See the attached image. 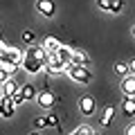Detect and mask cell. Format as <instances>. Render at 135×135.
Returning a JSON list of instances; mask_svg holds the SVG:
<instances>
[{
  "label": "cell",
  "instance_id": "7402d4cb",
  "mask_svg": "<svg viewBox=\"0 0 135 135\" xmlns=\"http://www.w3.org/2000/svg\"><path fill=\"white\" fill-rule=\"evenodd\" d=\"M47 124L52 126V128H56V131H61V126H59V117L54 115V113H50V115H47Z\"/></svg>",
  "mask_w": 135,
  "mask_h": 135
},
{
  "label": "cell",
  "instance_id": "484cf974",
  "mask_svg": "<svg viewBox=\"0 0 135 135\" xmlns=\"http://www.w3.org/2000/svg\"><path fill=\"white\" fill-rule=\"evenodd\" d=\"M128 65H131V72L135 74V59H131V61H128Z\"/></svg>",
  "mask_w": 135,
  "mask_h": 135
},
{
  "label": "cell",
  "instance_id": "603a6c76",
  "mask_svg": "<svg viewBox=\"0 0 135 135\" xmlns=\"http://www.w3.org/2000/svg\"><path fill=\"white\" fill-rule=\"evenodd\" d=\"M110 2H113V0H97V7L104 9V11H110Z\"/></svg>",
  "mask_w": 135,
  "mask_h": 135
},
{
  "label": "cell",
  "instance_id": "52a82bcc",
  "mask_svg": "<svg viewBox=\"0 0 135 135\" xmlns=\"http://www.w3.org/2000/svg\"><path fill=\"white\" fill-rule=\"evenodd\" d=\"M36 11L47 18H52L54 11H56V5H54V0H36Z\"/></svg>",
  "mask_w": 135,
  "mask_h": 135
},
{
  "label": "cell",
  "instance_id": "d6986e66",
  "mask_svg": "<svg viewBox=\"0 0 135 135\" xmlns=\"http://www.w3.org/2000/svg\"><path fill=\"white\" fill-rule=\"evenodd\" d=\"M20 38H23V41H25V43H27V45H34V41H36V34H34L32 29H25V32H23V36H20Z\"/></svg>",
  "mask_w": 135,
  "mask_h": 135
},
{
  "label": "cell",
  "instance_id": "d4e9b609",
  "mask_svg": "<svg viewBox=\"0 0 135 135\" xmlns=\"http://www.w3.org/2000/svg\"><path fill=\"white\" fill-rule=\"evenodd\" d=\"M124 135H135V122H133V124H128V126H126Z\"/></svg>",
  "mask_w": 135,
  "mask_h": 135
},
{
  "label": "cell",
  "instance_id": "6da1fadb",
  "mask_svg": "<svg viewBox=\"0 0 135 135\" xmlns=\"http://www.w3.org/2000/svg\"><path fill=\"white\" fill-rule=\"evenodd\" d=\"M50 59H52V54H47V50H45L43 45H41V47L38 45H29L20 68H23L27 74H36V72H41L43 68H47Z\"/></svg>",
  "mask_w": 135,
  "mask_h": 135
},
{
  "label": "cell",
  "instance_id": "e0dca14e",
  "mask_svg": "<svg viewBox=\"0 0 135 135\" xmlns=\"http://www.w3.org/2000/svg\"><path fill=\"white\" fill-rule=\"evenodd\" d=\"M115 74L122 77V79L128 77V74H131V65H128V63H115Z\"/></svg>",
  "mask_w": 135,
  "mask_h": 135
},
{
  "label": "cell",
  "instance_id": "30bf717a",
  "mask_svg": "<svg viewBox=\"0 0 135 135\" xmlns=\"http://www.w3.org/2000/svg\"><path fill=\"white\" fill-rule=\"evenodd\" d=\"M20 88H23V86H18L16 79H9V81L2 83V97H14L16 92H20Z\"/></svg>",
  "mask_w": 135,
  "mask_h": 135
},
{
  "label": "cell",
  "instance_id": "ffe728a7",
  "mask_svg": "<svg viewBox=\"0 0 135 135\" xmlns=\"http://www.w3.org/2000/svg\"><path fill=\"white\" fill-rule=\"evenodd\" d=\"M34 126H36V131L50 128V124H47V117H36V119H34Z\"/></svg>",
  "mask_w": 135,
  "mask_h": 135
},
{
  "label": "cell",
  "instance_id": "3957f363",
  "mask_svg": "<svg viewBox=\"0 0 135 135\" xmlns=\"http://www.w3.org/2000/svg\"><path fill=\"white\" fill-rule=\"evenodd\" d=\"M68 74L77 83H90V79H92V72L88 70V65H77V63H72L68 68Z\"/></svg>",
  "mask_w": 135,
  "mask_h": 135
},
{
  "label": "cell",
  "instance_id": "cb8c5ba5",
  "mask_svg": "<svg viewBox=\"0 0 135 135\" xmlns=\"http://www.w3.org/2000/svg\"><path fill=\"white\" fill-rule=\"evenodd\" d=\"M11 99H14V104H16V106H20V104H23V101H25V97L20 95V92H16V95L11 97Z\"/></svg>",
  "mask_w": 135,
  "mask_h": 135
},
{
  "label": "cell",
  "instance_id": "8fae6325",
  "mask_svg": "<svg viewBox=\"0 0 135 135\" xmlns=\"http://www.w3.org/2000/svg\"><path fill=\"white\" fill-rule=\"evenodd\" d=\"M113 122H115V106H106L104 108V115H101V119H99V124L104 126V128H108Z\"/></svg>",
  "mask_w": 135,
  "mask_h": 135
},
{
  "label": "cell",
  "instance_id": "7c38bea8",
  "mask_svg": "<svg viewBox=\"0 0 135 135\" xmlns=\"http://www.w3.org/2000/svg\"><path fill=\"white\" fill-rule=\"evenodd\" d=\"M72 63H77V65H90V54L86 50H74L72 52Z\"/></svg>",
  "mask_w": 135,
  "mask_h": 135
},
{
  "label": "cell",
  "instance_id": "44dd1931",
  "mask_svg": "<svg viewBox=\"0 0 135 135\" xmlns=\"http://www.w3.org/2000/svg\"><path fill=\"white\" fill-rule=\"evenodd\" d=\"M122 9H124V0H113L110 2V11L113 14H122Z\"/></svg>",
  "mask_w": 135,
  "mask_h": 135
},
{
  "label": "cell",
  "instance_id": "8992f818",
  "mask_svg": "<svg viewBox=\"0 0 135 135\" xmlns=\"http://www.w3.org/2000/svg\"><path fill=\"white\" fill-rule=\"evenodd\" d=\"M95 108H97V101H95L92 95H83L81 99H79V110H81L83 115H92Z\"/></svg>",
  "mask_w": 135,
  "mask_h": 135
},
{
  "label": "cell",
  "instance_id": "2e32d148",
  "mask_svg": "<svg viewBox=\"0 0 135 135\" xmlns=\"http://www.w3.org/2000/svg\"><path fill=\"white\" fill-rule=\"evenodd\" d=\"M20 95L25 97V101L34 99V97H38V95H36V88H34L32 83H27V86H23V88H20Z\"/></svg>",
  "mask_w": 135,
  "mask_h": 135
},
{
  "label": "cell",
  "instance_id": "5b68a950",
  "mask_svg": "<svg viewBox=\"0 0 135 135\" xmlns=\"http://www.w3.org/2000/svg\"><path fill=\"white\" fill-rule=\"evenodd\" d=\"M36 101H38V106H41V108H52L54 104H56V95H54L50 88H45V90H41V92H38Z\"/></svg>",
  "mask_w": 135,
  "mask_h": 135
},
{
  "label": "cell",
  "instance_id": "83f0119b",
  "mask_svg": "<svg viewBox=\"0 0 135 135\" xmlns=\"http://www.w3.org/2000/svg\"><path fill=\"white\" fill-rule=\"evenodd\" d=\"M133 36H135V27H133Z\"/></svg>",
  "mask_w": 135,
  "mask_h": 135
},
{
  "label": "cell",
  "instance_id": "ba28073f",
  "mask_svg": "<svg viewBox=\"0 0 135 135\" xmlns=\"http://www.w3.org/2000/svg\"><path fill=\"white\" fill-rule=\"evenodd\" d=\"M119 90L124 92L126 97H135V74H128V77H124V79H122Z\"/></svg>",
  "mask_w": 135,
  "mask_h": 135
},
{
  "label": "cell",
  "instance_id": "9c48e42d",
  "mask_svg": "<svg viewBox=\"0 0 135 135\" xmlns=\"http://www.w3.org/2000/svg\"><path fill=\"white\" fill-rule=\"evenodd\" d=\"M43 47L47 50V54H56L59 50L63 47V45H61V41H59L56 36H45V41H43Z\"/></svg>",
  "mask_w": 135,
  "mask_h": 135
},
{
  "label": "cell",
  "instance_id": "277c9868",
  "mask_svg": "<svg viewBox=\"0 0 135 135\" xmlns=\"http://www.w3.org/2000/svg\"><path fill=\"white\" fill-rule=\"evenodd\" d=\"M72 52H74V50H70L68 45H63L56 54H52V59L56 63H61L63 68H70V65H72Z\"/></svg>",
  "mask_w": 135,
  "mask_h": 135
},
{
  "label": "cell",
  "instance_id": "5bb4252c",
  "mask_svg": "<svg viewBox=\"0 0 135 135\" xmlns=\"http://www.w3.org/2000/svg\"><path fill=\"white\" fill-rule=\"evenodd\" d=\"M14 110H16L14 99H11V97H2V117H5V119H9V117L14 115Z\"/></svg>",
  "mask_w": 135,
  "mask_h": 135
},
{
  "label": "cell",
  "instance_id": "4316f807",
  "mask_svg": "<svg viewBox=\"0 0 135 135\" xmlns=\"http://www.w3.org/2000/svg\"><path fill=\"white\" fill-rule=\"evenodd\" d=\"M29 135H41V133H38V131H34V133H29Z\"/></svg>",
  "mask_w": 135,
  "mask_h": 135
},
{
  "label": "cell",
  "instance_id": "7a4b0ae2",
  "mask_svg": "<svg viewBox=\"0 0 135 135\" xmlns=\"http://www.w3.org/2000/svg\"><path fill=\"white\" fill-rule=\"evenodd\" d=\"M0 61L5 63V65H11L18 70V65H23V59H25V52H20L18 47H9V45L2 41V45H0Z\"/></svg>",
  "mask_w": 135,
  "mask_h": 135
},
{
  "label": "cell",
  "instance_id": "9a60e30c",
  "mask_svg": "<svg viewBox=\"0 0 135 135\" xmlns=\"http://www.w3.org/2000/svg\"><path fill=\"white\" fill-rule=\"evenodd\" d=\"M122 113H124L126 117L135 115V97H126V101L122 104Z\"/></svg>",
  "mask_w": 135,
  "mask_h": 135
},
{
  "label": "cell",
  "instance_id": "4fadbf2b",
  "mask_svg": "<svg viewBox=\"0 0 135 135\" xmlns=\"http://www.w3.org/2000/svg\"><path fill=\"white\" fill-rule=\"evenodd\" d=\"M45 70H47V74H50V77H59V74L68 72V68H63L61 63H56L54 59H50V63H47V68H45Z\"/></svg>",
  "mask_w": 135,
  "mask_h": 135
},
{
  "label": "cell",
  "instance_id": "ac0fdd59",
  "mask_svg": "<svg viewBox=\"0 0 135 135\" xmlns=\"http://www.w3.org/2000/svg\"><path fill=\"white\" fill-rule=\"evenodd\" d=\"M70 135H95V131H92L88 124H81V126H77V128H74Z\"/></svg>",
  "mask_w": 135,
  "mask_h": 135
}]
</instances>
